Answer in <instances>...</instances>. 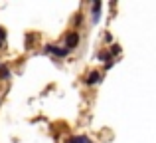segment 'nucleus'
Segmentation results:
<instances>
[{
  "instance_id": "f257e3e1",
  "label": "nucleus",
  "mask_w": 156,
  "mask_h": 143,
  "mask_svg": "<svg viewBox=\"0 0 156 143\" xmlns=\"http://www.w3.org/2000/svg\"><path fill=\"white\" fill-rule=\"evenodd\" d=\"M46 54H51V56H55V58H65V56L69 54V50L67 48H61V46H55V44H48L46 46Z\"/></svg>"
},
{
  "instance_id": "f03ea898",
  "label": "nucleus",
  "mask_w": 156,
  "mask_h": 143,
  "mask_svg": "<svg viewBox=\"0 0 156 143\" xmlns=\"http://www.w3.org/2000/svg\"><path fill=\"white\" fill-rule=\"evenodd\" d=\"M77 44H79V34L77 32H67V36H65V48L71 52Z\"/></svg>"
},
{
  "instance_id": "7ed1b4c3",
  "label": "nucleus",
  "mask_w": 156,
  "mask_h": 143,
  "mask_svg": "<svg viewBox=\"0 0 156 143\" xmlns=\"http://www.w3.org/2000/svg\"><path fill=\"white\" fill-rule=\"evenodd\" d=\"M99 18H101V2H99V0H95V2H93V10H91V20H93V24L99 22Z\"/></svg>"
},
{
  "instance_id": "20e7f679",
  "label": "nucleus",
  "mask_w": 156,
  "mask_h": 143,
  "mask_svg": "<svg viewBox=\"0 0 156 143\" xmlns=\"http://www.w3.org/2000/svg\"><path fill=\"white\" fill-rule=\"evenodd\" d=\"M101 81V73L99 72H91V73H87V77H85V84L87 85H97Z\"/></svg>"
},
{
  "instance_id": "39448f33",
  "label": "nucleus",
  "mask_w": 156,
  "mask_h": 143,
  "mask_svg": "<svg viewBox=\"0 0 156 143\" xmlns=\"http://www.w3.org/2000/svg\"><path fill=\"white\" fill-rule=\"evenodd\" d=\"M67 143H93L91 139H89L87 135H73V137H69Z\"/></svg>"
},
{
  "instance_id": "423d86ee",
  "label": "nucleus",
  "mask_w": 156,
  "mask_h": 143,
  "mask_svg": "<svg viewBox=\"0 0 156 143\" xmlns=\"http://www.w3.org/2000/svg\"><path fill=\"white\" fill-rule=\"evenodd\" d=\"M119 54H121V46H119V44H113V46H111L109 56H119Z\"/></svg>"
},
{
  "instance_id": "0eeeda50",
  "label": "nucleus",
  "mask_w": 156,
  "mask_h": 143,
  "mask_svg": "<svg viewBox=\"0 0 156 143\" xmlns=\"http://www.w3.org/2000/svg\"><path fill=\"white\" fill-rule=\"evenodd\" d=\"M0 76H2L4 80H8V77H10V70H8L6 66H0Z\"/></svg>"
},
{
  "instance_id": "6e6552de",
  "label": "nucleus",
  "mask_w": 156,
  "mask_h": 143,
  "mask_svg": "<svg viewBox=\"0 0 156 143\" xmlns=\"http://www.w3.org/2000/svg\"><path fill=\"white\" fill-rule=\"evenodd\" d=\"M99 60H105V62H111V56H109V52H101V54H99Z\"/></svg>"
},
{
  "instance_id": "1a4fd4ad",
  "label": "nucleus",
  "mask_w": 156,
  "mask_h": 143,
  "mask_svg": "<svg viewBox=\"0 0 156 143\" xmlns=\"http://www.w3.org/2000/svg\"><path fill=\"white\" fill-rule=\"evenodd\" d=\"M6 40V32H4V28H0V44Z\"/></svg>"
},
{
  "instance_id": "9d476101",
  "label": "nucleus",
  "mask_w": 156,
  "mask_h": 143,
  "mask_svg": "<svg viewBox=\"0 0 156 143\" xmlns=\"http://www.w3.org/2000/svg\"><path fill=\"white\" fill-rule=\"evenodd\" d=\"M0 46H2V44H0Z\"/></svg>"
}]
</instances>
